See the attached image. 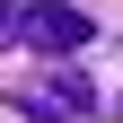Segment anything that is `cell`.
<instances>
[{
    "label": "cell",
    "instance_id": "obj_1",
    "mask_svg": "<svg viewBox=\"0 0 123 123\" xmlns=\"http://www.w3.org/2000/svg\"><path fill=\"white\" fill-rule=\"evenodd\" d=\"M18 35L35 44L44 62H70L88 35H97V18H88V9H70V0H44V9H26V18H18Z\"/></svg>",
    "mask_w": 123,
    "mask_h": 123
},
{
    "label": "cell",
    "instance_id": "obj_2",
    "mask_svg": "<svg viewBox=\"0 0 123 123\" xmlns=\"http://www.w3.org/2000/svg\"><path fill=\"white\" fill-rule=\"evenodd\" d=\"M9 105H18L26 123H79V105H70V97H53V88H18Z\"/></svg>",
    "mask_w": 123,
    "mask_h": 123
},
{
    "label": "cell",
    "instance_id": "obj_3",
    "mask_svg": "<svg viewBox=\"0 0 123 123\" xmlns=\"http://www.w3.org/2000/svg\"><path fill=\"white\" fill-rule=\"evenodd\" d=\"M18 18H26L18 0H0V44H18Z\"/></svg>",
    "mask_w": 123,
    "mask_h": 123
}]
</instances>
